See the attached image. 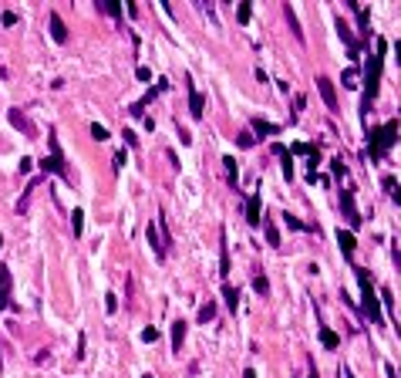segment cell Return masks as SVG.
<instances>
[{
  "mask_svg": "<svg viewBox=\"0 0 401 378\" xmlns=\"http://www.w3.org/2000/svg\"><path fill=\"white\" fill-rule=\"evenodd\" d=\"M250 4H239V7H236V17H239V24H250Z\"/></svg>",
  "mask_w": 401,
  "mask_h": 378,
  "instance_id": "4316f807",
  "label": "cell"
},
{
  "mask_svg": "<svg viewBox=\"0 0 401 378\" xmlns=\"http://www.w3.org/2000/svg\"><path fill=\"white\" fill-rule=\"evenodd\" d=\"M317 91H320L324 105H327L331 111H337V91H334V81L324 78V75H317Z\"/></svg>",
  "mask_w": 401,
  "mask_h": 378,
  "instance_id": "5b68a950",
  "label": "cell"
},
{
  "mask_svg": "<svg viewBox=\"0 0 401 378\" xmlns=\"http://www.w3.org/2000/svg\"><path fill=\"white\" fill-rule=\"evenodd\" d=\"M81 226H85V213L74 210L71 213V230H74V236H81Z\"/></svg>",
  "mask_w": 401,
  "mask_h": 378,
  "instance_id": "7402d4cb",
  "label": "cell"
},
{
  "mask_svg": "<svg viewBox=\"0 0 401 378\" xmlns=\"http://www.w3.org/2000/svg\"><path fill=\"white\" fill-rule=\"evenodd\" d=\"M384 375H388V378H398V371H394V365H384Z\"/></svg>",
  "mask_w": 401,
  "mask_h": 378,
  "instance_id": "ab89813d",
  "label": "cell"
},
{
  "mask_svg": "<svg viewBox=\"0 0 401 378\" xmlns=\"http://www.w3.org/2000/svg\"><path fill=\"white\" fill-rule=\"evenodd\" d=\"M51 37H54L57 44L67 41V27H64V21H61V14H51Z\"/></svg>",
  "mask_w": 401,
  "mask_h": 378,
  "instance_id": "8fae6325",
  "label": "cell"
},
{
  "mask_svg": "<svg viewBox=\"0 0 401 378\" xmlns=\"http://www.w3.org/2000/svg\"><path fill=\"white\" fill-rule=\"evenodd\" d=\"M357 270V280H361V290H364V314L371 318V324H381V307H378V294H374V287H371V277H368V270Z\"/></svg>",
  "mask_w": 401,
  "mask_h": 378,
  "instance_id": "7a4b0ae2",
  "label": "cell"
},
{
  "mask_svg": "<svg viewBox=\"0 0 401 378\" xmlns=\"http://www.w3.org/2000/svg\"><path fill=\"white\" fill-rule=\"evenodd\" d=\"M320 345L324 348H337V345H341V338H337L331 328H320Z\"/></svg>",
  "mask_w": 401,
  "mask_h": 378,
  "instance_id": "d6986e66",
  "label": "cell"
},
{
  "mask_svg": "<svg viewBox=\"0 0 401 378\" xmlns=\"http://www.w3.org/2000/svg\"><path fill=\"white\" fill-rule=\"evenodd\" d=\"M125 142L132 145V149H135V145H138V139H135V132H132V129H125Z\"/></svg>",
  "mask_w": 401,
  "mask_h": 378,
  "instance_id": "8d00e7d4",
  "label": "cell"
},
{
  "mask_svg": "<svg viewBox=\"0 0 401 378\" xmlns=\"http://www.w3.org/2000/svg\"><path fill=\"white\" fill-rule=\"evenodd\" d=\"M283 14H287V21H290V31H293V37L297 41H303V27H300V21H297V14H293V7H283Z\"/></svg>",
  "mask_w": 401,
  "mask_h": 378,
  "instance_id": "2e32d148",
  "label": "cell"
},
{
  "mask_svg": "<svg viewBox=\"0 0 401 378\" xmlns=\"http://www.w3.org/2000/svg\"><path fill=\"white\" fill-rule=\"evenodd\" d=\"M283 220H287V226H293V230H310V226H307V223H300L297 216H283Z\"/></svg>",
  "mask_w": 401,
  "mask_h": 378,
  "instance_id": "1f68e13d",
  "label": "cell"
},
{
  "mask_svg": "<svg viewBox=\"0 0 401 378\" xmlns=\"http://www.w3.org/2000/svg\"><path fill=\"white\" fill-rule=\"evenodd\" d=\"M229 243H226V230H219V274L229 277Z\"/></svg>",
  "mask_w": 401,
  "mask_h": 378,
  "instance_id": "9c48e42d",
  "label": "cell"
},
{
  "mask_svg": "<svg viewBox=\"0 0 401 378\" xmlns=\"http://www.w3.org/2000/svg\"><path fill=\"white\" fill-rule=\"evenodd\" d=\"M142 341H158V331H155V328H145V331H142Z\"/></svg>",
  "mask_w": 401,
  "mask_h": 378,
  "instance_id": "d6a6232c",
  "label": "cell"
},
{
  "mask_svg": "<svg viewBox=\"0 0 401 378\" xmlns=\"http://www.w3.org/2000/svg\"><path fill=\"white\" fill-rule=\"evenodd\" d=\"M337 243H341V254H344V257H351V254H354V236H351V233H344V230H337Z\"/></svg>",
  "mask_w": 401,
  "mask_h": 378,
  "instance_id": "e0dca14e",
  "label": "cell"
},
{
  "mask_svg": "<svg viewBox=\"0 0 401 378\" xmlns=\"http://www.w3.org/2000/svg\"><path fill=\"white\" fill-rule=\"evenodd\" d=\"M212 318H216V304H212V300H206V304L199 307V324H209Z\"/></svg>",
  "mask_w": 401,
  "mask_h": 378,
  "instance_id": "ffe728a7",
  "label": "cell"
},
{
  "mask_svg": "<svg viewBox=\"0 0 401 378\" xmlns=\"http://www.w3.org/2000/svg\"><path fill=\"white\" fill-rule=\"evenodd\" d=\"M223 166H226V176H229V182L236 186V176H239V169H236V159H233V156H226V159H223Z\"/></svg>",
  "mask_w": 401,
  "mask_h": 378,
  "instance_id": "44dd1931",
  "label": "cell"
},
{
  "mask_svg": "<svg viewBox=\"0 0 401 378\" xmlns=\"http://www.w3.org/2000/svg\"><path fill=\"white\" fill-rule=\"evenodd\" d=\"M243 378H257V371H253V368H246V371H243Z\"/></svg>",
  "mask_w": 401,
  "mask_h": 378,
  "instance_id": "b9f144b4",
  "label": "cell"
},
{
  "mask_svg": "<svg viewBox=\"0 0 401 378\" xmlns=\"http://www.w3.org/2000/svg\"><path fill=\"white\" fill-rule=\"evenodd\" d=\"M7 118H11V125H14V129H21L27 139H37V129L31 125V118H27L21 108H11V111H7Z\"/></svg>",
  "mask_w": 401,
  "mask_h": 378,
  "instance_id": "8992f818",
  "label": "cell"
},
{
  "mask_svg": "<svg viewBox=\"0 0 401 378\" xmlns=\"http://www.w3.org/2000/svg\"><path fill=\"white\" fill-rule=\"evenodd\" d=\"M344 172H347L344 162H341V159H334V176H337V179H344Z\"/></svg>",
  "mask_w": 401,
  "mask_h": 378,
  "instance_id": "d590c367",
  "label": "cell"
},
{
  "mask_svg": "<svg viewBox=\"0 0 401 378\" xmlns=\"http://www.w3.org/2000/svg\"><path fill=\"white\" fill-rule=\"evenodd\" d=\"M186 88H189V111H192V118H202V111H206V98L196 91L192 78H186Z\"/></svg>",
  "mask_w": 401,
  "mask_h": 378,
  "instance_id": "ba28073f",
  "label": "cell"
},
{
  "mask_svg": "<svg viewBox=\"0 0 401 378\" xmlns=\"http://www.w3.org/2000/svg\"><path fill=\"white\" fill-rule=\"evenodd\" d=\"M0 246H4V236H0Z\"/></svg>",
  "mask_w": 401,
  "mask_h": 378,
  "instance_id": "ee69618b",
  "label": "cell"
},
{
  "mask_svg": "<svg viewBox=\"0 0 401 378\" xmlns=\"http://www.w3.org/2000/svg\"><path fill=\"white\" fill-rule=\"evenodd\" d=\"M0 21L11 27V24H17V14H14V11H4V17H0Z\"/></svg>",
  "mask_w": 401,
  "mask_h": 378,
  "instance_id": "e575fe53",
  "label": "cell"
},
{
  "mask_svg": "<svg viewBox=\"0 0 401 378\" xmlns=\"http://www.w3.org/2000/svg\"><path fill=\"white\" fill-rule=\"evenodd\" d=\"M253 287H257V294H263V297L270 294V284H267V277H260V274L253 277Z\"/></svg>",
  "mask_w": 401,
  "mask_h": 378,
  "instance_id": "484cf974",
  "label": "cell"
},
{
  "mask_svg": "<svg viewBox=\"0 0 401 378\" xmlns=\"http://www.w3.org/2000/svg\"><path fill=\"white\" fill-rule=\"evenodd\" d=\"M293 152H297V156H313L317 149H313V145H307V142H297L293 149H290V156H293Z\"/></svg>",
  "mask_w": 401,
  "mask_h": 378,
  "instance_id": "603a6c76",
  "label": "cell"
},
{
  "mask_svg": "<svg viewBox=\"0 0 401 378\" xmlns=\"http://www.w3.org/2000/svg\"><path fill=\"white\" fill-rule=\"evenodd\" d=\"M182 341H186V324L176 321L172 324V351H176V355H182Z\"/></svg>",
  "mask_w": 401,
  "mask_h": 378,
  "instance_id": "4fadbf2b",
  "label": "cell"
},
{
  "mask_svg": "<svg viewBox=\"0 0 401 378\" xmlns=\"http://www.w3.org/2000/svg\"><path fill=\"white\" fill-rule=\"evenodd\" d=\"M341 378H354V375H351V368H347V365L341 368Z\"/></svg>",
  "mask_w": 401,
  "mask_h": 378,
  "instance_id": "60d3db41",
  "label": "cell"
},
{
  "mask_svg": "<svg viewBox=\"0 0 401 378\" xmlns=\"http://www.w3.org/2000/svg\"><path fill=\"white\" fill-rule=\"evenodd\" d=\"M337 31H341V37H344L347 44H351V57H357V47H361V44H357V37L351 34V27L344 24V17H337Z\"/></svg>",
  "mask_w": 401,
  "mask_h": 378,
  "instance_id": "7c38bea8",
  "label": "cell"
},
{
  "mask_svg": "<svg viewBox=\"0 0 401 378\" xmlns=\"http://www.w3.org/2000/svg\"><path fill=\"white\" fill-rule=\"evenodd\" d=\"M105 14H112V17H122V4H98Z\"/></svg>",
  "mask_w": 401,
  "mask_h": 378,
  "instance_id": "83f0119b",
  "label": "cell"
},
{
  "mask_svg": "<svg viewBox=\"0 0 401 378\" xmlns=\"http://www.w3.org/2000/svg\"><path fill=\"white\" fill-rule=\"evenodd\" d=\"M384 189H388L391 196L398 200V182H394V176H384Z\"/></svg>",
  "mask_w": 401,
  "mask_h": 378,
  "instance_id": "f546056e",
  "label": "cell"
},
{
  "mask_svg": "<svg viewBox=\"0 0 401 378\" xmlns=\"http://www.w3.org/2000/svg\"><path fill=\"white\" fill-rule=\"evenodd\" d=\"M310 378H320V375H317V368H313V371H310Z\"/></svg>",
  "mask_w": 401,
  "mask_h": 378,
  "instance_id": "7bdbcfd3",
  "label": "cell"
},
{
  "mask_svg": "<svg viewBox=\"0 0 401 378\" xmlns=\"http://www.w3.org/2000/svg\"><path fill=\"white\" fill-rule=\"evenodd\" d=\"M344 85H347V88H357V71H354V68L344 71Z\"/></svg>",
  "mask_w": 401,
  "mask_h": 378,
  "instance_id": "4dcf8cb0",
  "label": "cell"
},
{
  "mask_svg": "<svg viewBox=\"0 0 401 378\" xmlns=\"http://www.w3.org/2000/svg\"><path fill=\"white\" fill-rule=\"evenodd\" d=\"M381 297H384V304H388V314H394V307H391V290H381Z\"/></svg>",
  "mask_w": 401,
  "mask_h": 378,
  "instance_id": "f35d334b",
  "label": "cell"
},
{
  "mask_svg": "<svg viewBox=\"0 0 401 378\" xmlns=\"http://www.w3.org/2000/svg\"><path fill=\"white\" fill-rule=\"evenodd\" d=\"M145 378H152V375H145Z\"/></svg>",
  "mask_w": 401,
  "mask_h": 378,
  "instance_id": "bcb514c9",
  "label": "cell"
},
{
  "mask_svg": "<svg viewBox=\"0 0 401 378\" xmlns=\"http://www.w3.org/2000/svg\"><path fill=\"white\" fill-rule=\"evenodd\" d=\"M253 129H257L260 135H277V132H280V125H273V122H263V118H253Z\"/></svg>",
  "mask_w": 401,
  "mask_h": 378,
  "instance_id": "ac0fdd59",
  "label": "cell"
},
{
  "mask_svg": "<svg viewBox=\"0 0 401 378\" xmlns=\"http://www.w3.org/2000/svg\"><path fill=\"white\" fill-rule=\"evenodd\" d=\"M41 186V179H31V182H27V189H24V196H21V203H17V213H27V206H31V196H34V189Z\"/></svg>",
  "mask_w": 401,
  "mask_h": 378,
  "instance_id": "5bb4252c",
  "label": "cell"
},
{
  "mask_svg": "<svg viewBox=\"0 0 401 378\" xmlns=\"http://www.w3.org/2000/svg\"><path fill=\"white\" fill-rule=\"evenodd\" d=\"M223 294H226V304H229V311H236V300H239V294H236V290L229 287V284L223 287Z\"/></svg>",
  "mask_w": 401,
  "mask_h": 378,
  "instance_id": "d4e9b609",
  "label": "cell"
},
{
  "mask_svg": "<svg viewBox=\"0 0 401 378\" xmlns=\"http://www.w3.org/2000/svg\"><path fill=\"white\" fill-rule=\"evenodd\" d=\"M0 368H4V361H0Z\"/></svg>",
  "mask_w": 401,
  "mask_h": 378,
  "instance_id": "f6af8a7d",
  "label": "cell"
},
{
  "mask_svg": "<svg viewBox=\"0 0 401 378\" xmlns=\"http://www.w3.org/2000/svg\"><path fill=\"white\" fill-rule=\"evenodd\" d=\"M91 135H95V139H98V142H105V139H108V129H105V125H91Z\"/></svg>",
  "mask_w": 401,
  "mask_h": 378,
  "instance_id": "f1b7e54d",
  "label": "cell"
},
{
  "mask_svg": "<svg viewBox=\"0 0 401 378\" xmlns=\"http://www.w3.org/2000/svg\"><path fill=\"white\" fill-rule=\"evenodd\" d=\"M394 139H398V122L391 118L384 129H378V132H371V156H384L391 145H394Z\"/></svg>",
  "mask_w": 401,
  "mask_h": 378,
  "instance_id": "3957f363",
  "label": "cell"
},
{
  "mask_svg": "<svg viewBox=\"0 0 401 378\" xmlns=\"http://www.w3.org/2000/svg\"><path fill=\"white\" fill-rule=\"evenodd\" d=\"M236 142H239V149H253V145H257V139H253L250 132H239V135H236Z\"/></svg>",
  "mask_w": 401,
  "mask_h": 378,
  "instance_id": "cb8c5ba5",
  "label": "cell"
},
{
  "mask_svg": "<svg viewBox=\"0 0 401 378\" xmlns=\"http://www.w3.org/2000/svg\"><path fill=\"white\" fill-rule=\"evenodd\" d=\"M260 223H263V230H267V243L270 246H280V230L273 226V220H270V216H263Z\"/></svg>",
  "mask_w": 401,
  "mask_h": 378,
  "instance_id": "9a60e30c",
  "label": "cell"
},
{
  "mask_svg": "<svg viewBox=\"0 0 401 378\" xmlns=\"http://www.w3.org/2000/svg\"><path fill=\"white\" fill-rule=\"evenodd\" d=\"M341 210H344L347 223L357 230V226H361V213H357V206H354V193H351V189H344V193H341Z\"/></svg>",
  "mask_w": 401,
  "mask_h": 378,
  "instance_id": "277c9868",
  "label": "cell"
},
{
  "mask_svg": "<svg viewBox=\"0 0 401 378\" xmlns=\"http://www.w3.org/2000/svg\"><path fill=\"white\" fill-rule=\"evenodd\" d=\"M11 287H14V280H11V267H7V264H0V311L14 304V300H11Z\"/></svg>",
  "mask_w": 401,
  "mask_h": 378,
  "instance_id": "52a82bcc",
  "label": "cell"
},
{
  "mask_svg": "<svg viewBox=\"0 0 401 378\" xmlns=\"http://www.w3.org/2000/svg\"><path fill=\"white\" fill-rule=\"evenodd\" d=\"M47 145H51V159H44V162H41V166H44V172L51 169V172H57L64 182H74V179H71V172H67V166H64V152H61V145H57V135L54 132H47Z\"/></svg>",
  "mask_w": 401,
  "mask_h": 378,
  "instance_id": "6da1fadb",
  "label": "cell"
},
{
  "mask_svg": "<svg viewBox=\"0 0 401 378\" xmlns=\"http://www.w3.org/2000/svg\"><path fill=\"white\" fill-rule=\"evenodd\" d=\"M105 307H108V314H112L115 307H118V300H115V294H108V300H105Z\"/></svg>",
  "mask_w": 401,
  "mask_h": 378,
  "instance_id": "74e56055",
  "label": "cell"
},
{
  "mask_svg": "<svg viewBox=\"0 0 401 378\" xmlns=\"http://www.w3.org/2000/svg\"><path fill=\"white\" fill-rule=\"evenodd\" d=\"M260 220H263V216H260V193H253V196L246 200V223H250V226H260Z\"/></svg>",
  "mask_w": 401,
  "mask_h": 378,
  "instance_id": "30bf717a",
  "label": "cell"
},
{
  "mask_svg": "<svg viewBox=\"0 0 401 378\" xmlns=\"http://www.w3.org/2000/svg\"><path fill=\"white\" fill-rule=\"evenodd\" d=\"M307 108V98L303 95H293V111H303Z\"/></svg>",
  "mask_w": 401,
  "mask_h": 378,
  "instance_id": "836d02e7",
  "label": "cell"
}]
</instances>
